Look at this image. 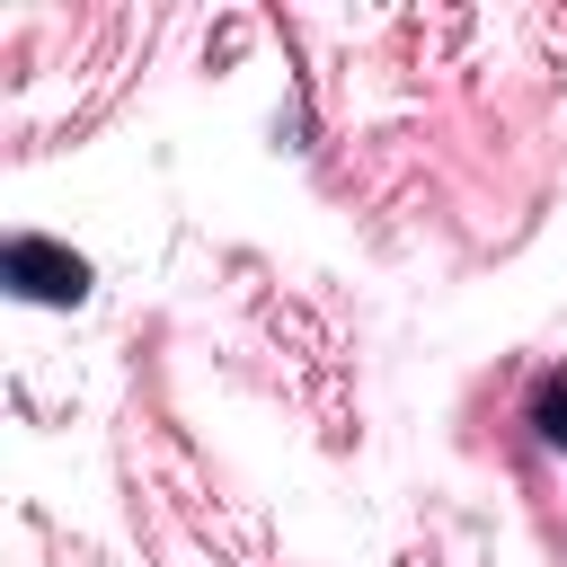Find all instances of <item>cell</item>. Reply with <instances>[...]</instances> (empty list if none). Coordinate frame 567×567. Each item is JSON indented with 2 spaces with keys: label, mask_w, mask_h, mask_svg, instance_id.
I'll list each match as a JSON object with an SVG mask.
<instances>
[{
  "label": "cell",
  "mask_w": 567,
  "mask_h": 567,
  "mask_svg": "<svg viewBox=\"0 0 567 567\" xmlns=\"http://www.w3.org/2000/svg\"><path fill=\"white\" fill-rule=\"evenodd\" d=\"M0 275H9L27 301H80V292H89V266H80L71 248H53V239H9V248H0Z\"/></svg>",
  "instance_id": "obj_1"
},
{
  "label": "cell",
  "mask_w": 567,
  "mask_h": 567,
  "mask_svg": "<svg viewBox=\"0 0 567 567\" xmlns=\"http://www.w3.org/2000/svg\"><path fill=\"white\" fill-rule=\"evenodd\" d=\"M532 425H540V443H558V452H567V372H549V381H540Z\"/></svg>",
  "instance_id": "obj_2"
}]
</instances>
